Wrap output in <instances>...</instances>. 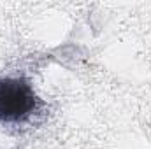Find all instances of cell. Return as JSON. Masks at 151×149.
Returning a JSON list of instances; mask_svg holds the SVG:
<instances>
[{
	"mask_svg": "<svg viewBox=\"0 0 151 149\" xmlns=\"http://www.w3.org/2000/svg\"><path fill=\"white\" fill-rule=\"evenodd\" d=\"M42 102L25 77H0V125L19 126L40 112Z\"/></svg>",
	"mask_w": 151,
	"mask_h": 149,
	"instance_id": "6da1fadb",
	"label": "cell"
}]
</instances>
